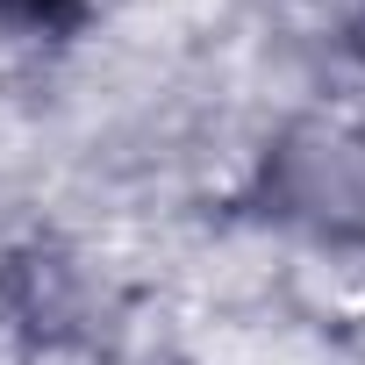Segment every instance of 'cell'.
Here are the masks:
<instances>
[{"label":"cell","mask_w":365,"mask_h":365,"mask_svg":"<svg viewBox=\"0 0 365 365\" xmlns=\"http://www.w3.org/2000/svg\"><path fill=\"white\" fill-rule=\"evenodd\" d=\"M272 194L287 215L358 237L365 230V129H301L272 158Z\"/></svg>","instance_id":"1"},{"label":"cell","mask_w":365,"mask_h":365,"mask_svg":"<svg viewBox=\"0 0 365 365\" xmlns=\"http://www.w3.org/2000/svg\"><path fill=\"white\" fill-rule=\"evenodd\" d=\"M86 0H0V15L15 29H72Z\"/></svg>","instance_id":"2"},{"label":"cell","mask_w":365,"mask_h":365,"mask_svg":"<svg viewBox=\"0 0 365 365\" xmlns=\"http://www.w3.org/2000/svg\"><path fill=\"white\" fill-rule=\"evenodd\" d=\"M351 51H358V65H365V8L351 15Z\"/></svg>","instance_id":"3"}]
</instances>
